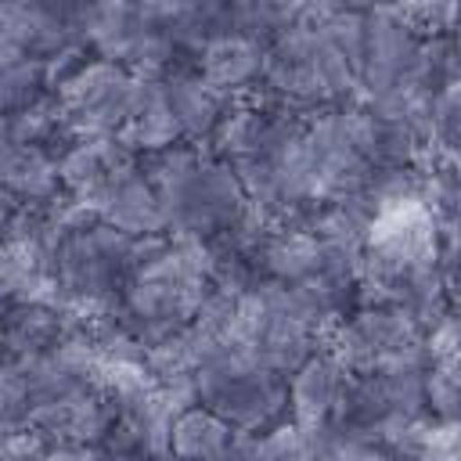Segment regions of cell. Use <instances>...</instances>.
<instances>
[{"instance_id": "1", "label": "cell", "mask_w": 461, "mask_h": 461, "mask_svg": "<svg viewBox=\"0 0 461 461\" xmlns=\"http://www.w3.org/2000/svg\"><path fill=\"white\" fill-rule=\"evenodd\" d=\"M212 241L166 234L162 245L148 256V263H140L126 277L122 295L115 303V317L144 349H151L194 321L212 288Z\"/></svg>"}, {"instance_id": "2", "label": "cell", "mask_w": 461, "mask_h": 461, "mask_svg": "<svg viewBox=\"0 0 461 461\" xmlns=\"http://www.w3.org/2000/svg\"><path fill=\"white\" fill-rule=\"evenodd\" d=\"M256 94L299 115L357 101V68L328 36L321 4H303V14L267 47Z\"/></svg>"}, {"instance_id": "3", "label": "cell", "mask_w": 461, "mask_h": 461, "mask_svg": "<svg viewBox=\"0 0 461 461\" xmlns=\"http://www.w3.org/2000/svg\"><path fill=\"white\" fill-rule=\"evenodd\" d=\"M194 393L198 403L216 411L241 436H256L288 421V378L263 367L249 349H212L194 371Z\"/></svg>"}, {"instance_id": "4", "label": "cell", "mask_w": 461, "mask_h": 461, "mask_svg": "<svg viewBox=\"0 0 461 461\" xmlns=\"http://www.w3.org/2000/svg\"><path fill=\"white\" fill-rule=\"evenodd\" d=\"M328 349L353 371H400L432 367L425 331L396 306H357L328 335Z\"/></svg>"}, {"instance_id": "5", "label": "cell", "mask_w": 461, "mask_h": 461, "mask_svg": "<svg viewBox=\"0 0 461 461\" xmlns=\"http://www.w3.org/2000/svg\"><path fill=\"white\" fill-rule=\"evenodd\" d=\"M140 79L104 58H90L54 97L76 137H119L133 115Z\"/></svg>"}, {"instance_id": "6", "label": "cell", "mask_w": 461, "mask_h": 461, "mask_svg": "<svg viewBox=\"0 0 461 461\" xmlns=\"http://www.w3.org/2000/svg\"><path fill=\"white\" fill-rule=\"evenodd\" d=\"M421 43L425 40L403 22L400 7H367L357 101H382L400 94L403 86H414Z\"/></svg>"}, {"instance_id": "7", "label": "cell", "mask_w": 461, "mask_h": 461, "mask_svg": "<svg viewBox=\"0 0 461 461\" xmlns=\"http://www.w3.org/2000/svg\"><path fill=\"white\" fill-rule=\"evenodd\" d=\"M79 7L83 4H72V0H7V4H0V61H7V58L47 61V58L83 43Z\"/></svg>"}, {"instance_id": "8", "label": "cell", "mask_w": 461, "mask_h": 461, "mask_svg": "<svg viewBox=\"0 0 461 461\" xmlns=\"http://www.w3.org/2000/svg\"><path fill=\"white\" fill-rule=\"evenodd\" d=\"M353 371L324 346L288 375V418L303 429H328L346 407Z\"/></svg>"}, {"instance_id": "9", "label": "cell", "mask_w": 461, "mask_h": 461, "mask_svg": "<svg viewBox=\"0 0 461 461\" xmlns=\"http://www.w3.org/2000/svg\"><path fill=\"white\" fill-rule=\"evenodd\" d=\"M61 187L68 198L97 209L104 191L130 169L140 166V158L119 140V137H76L61 155Z\"/></svg>"}, {"instance_id": "10", "label": "cell", "mask_w": 461, "mask_h": 461, "mask_svg": "<svg viewBox=\"0 0 461 461\" xmlns=\"http://www.w3.org/2000/svg\"><path fill=\"white\" fill-rule=\"evenodd\" d=\"M115 421V407L104 389H79L61 400L36 407L22 429L36 432L43 443H76V447H101Z\"/></svg>"}, {"instance_id": "11", "label": "cell", "mask_w": 461, "mask_h": 461, "mask_svg": "<svg viewBox=\"0 0 461 461\" xmlns=\"http://www.w3.org/2000/svg\"><path fill=\"white\" fill-rule=\"evenodd\" d=\"M263 61L267 47L241 36V32H223L202 47L194 58V72L227 101L249 97L263 83Z\"/></svg>"}, {"instance_id": "12", "label": "cell", "mask_w": 461, "mask_h": 461, "mask_svg": "<svg viewBox=\"0 0 461 461\" xmlns=\"http://www.w3.org/2000/svg\"><path fill=\"white\" fill-rule=\"evenodd\" d=\"M97 216L108 227H115L119 234L133 238V241H140V238H166L169 234L162 198L148 184V176L140 173V166L130 169V173H122L104 191V198L97 202Z\"/></svg>"}, {"instance_id": "13", "label": "cell", "mask_w": 461, "mask_h": 461, "mask_svg": "<svg viewBox=\"0 0 461 461\" xmlns=\"http://www.w3.org/2000/svg\"><path fill=\"white\" fill-rule=\"evenodd\" d=\"M0 180H4V205L43 209L65 194L58 155L47 148H0Z\"/></svg>"}, {"instance_id": "14", "label": "cell", "mask_w": 461, "mask_h": 461, "mask_svg": "<svg viewBox=\"0 0 461 461\" xmlns=\"http://www.w3.org/2000/svg\"><path fill=\"white\" fill-rule=\"evenodd\" d=\"M148 29L144 4H126V0H101V4H83L79 7V36L94 58L119 61L126 65L133 43Z\"/></svg>"}, {"instance_id": "15", "label": "cell", "mask_w": 461, "mask_h": 461, "mask_svg": "<svg viewBox=\"0 0 461 461\" xmlns=\"http://www.w3.org/2000/svg\"><path fill=\"white\" fill-rule=\"evenodd\" d=\"M162 83H166V97H169V108H173V115L180 122L184 140L205 148L212 140V133H216V126H220V119H223V112H227L230 101L223 94H216L194 72V65L173 68Z\"/></svg>"}, {"instance_id": "16", "label": "cell", "mask_w": 461, "mask_h": 461, "mask_svg": "<svg viewBox=\"0 0 461 461\" xmlns=\"http://www.w3.org/2000/svg\"><path fill=\"white\" fill-rule=\"evenodd\" d=\"M119 140L137 158L184 144V133H180V122H176L173 108H169V97H166V83L162 79H140L133 115H130L126 130L119 133Z\"/></svg>"}, {"instance_id": "17", "label": "cell", "mask_w": 461, "mask_h": 461, "mask_svg": "<svg viewBox=\"0 0 461 461\" xmlns=\"http://www.w3.org/2000/svg\"><path fill=\"white\" fill-rule=\"evenodd\" d=\"M256 270L263 281L277 285H299L313 274H321V241L313 230L303 227H270L256 252Z\"/></svg>"}, {"instance_id": "18", "label": "cell", "mask_w": 461, "mask_h": 461, "mask_svg": "<svg viewBox=\"0 0 461 461\" xmlns=\"http://www.w3.org/2000/svg\"><path fill=\"white\" fill-rule=\"evenodd\" d=\"M238 432L205 403H194L173 418L169 457L173 461H234Z\"/></svg>"}, {"instance_id": "19", "label": "cell", "mask_w": 461, "mask_h": 461, "mask_svg": "<svg viewBox=\"0 0 461 461\" xmlns=\"http://www.w3.org/2000/svg\"><path fill=\"white\" fill-rule=\"evenodd\" d=\"M72 328V317L50 303L4 306V357H36L54 349Z\"/></svg>"}, {"instance_id": "20", "label": "cell", "mask_w": 461, "mask_h": 461, "mask_svg": "<svg viewBox=\"0 0 461 461\" xmlns=\"http://www.w3.org/2000/svg\"><path fill=\"white\" fill-rule=\"evenodd\" d=\"M234 461H324V429H303L288 418L256 436L238 432Z\"/></svg>"}, {"instance_id": "21", "label": "cell", "mask_w": 461, "mask_h": 461, "mask_svg": "<svg viewBox=\"0 0 461 461\" xmlns=\"http://www.w3.org/2000/svg\"><path fill=\"white\" fill-rule=\"evenodd\" d=\"M425 158L461 173V76L443 83L429 101V151Z\"/></svg>"}, {"instance_id": "22", "label": "cell", "mask_w": 461, "mask_h": 461, "mask_svg": "<svg viewBox=\"0 0 461 461\" xmlns=\"http://www.w3.org/2000/svg\"><path fill=\"white\" fill-rule=\"evenodd\" d=\"M50 97V83H47V68L36 58H7L0 61V101H4V115L7 112H22L32 108L40 101Z\"/></svg>"}, {"instance_id": "23", "label": "cell", "mask_w": 461, "mask_h": 461, "mask_svg": "<svg viewBox=\"0 0 461 461\" xmlns=\"http://www.w3.org/2000/svg\"><path fill=\"white\" fill-rule=\"evenodd\" d=\"M450 47H454V58H457V68H461V14H457V22L450 29Z\"/></svg>"}, {"instance_id": "24", "label": "cell", "mask_w": 461, "mask_h": 461, "mask_svg": "<svg viewBox=\"0 0 461 461\" xmlns=\"http://www.w3.org/2000/svg\"><path fill=\"white\" fill-rule=\"evenodd\" d=\"M40 461H43V454H40Z\"/></svg>"}]
</instances>
